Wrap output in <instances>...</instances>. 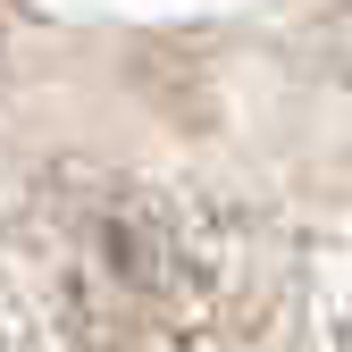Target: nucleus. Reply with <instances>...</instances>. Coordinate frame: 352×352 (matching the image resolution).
Returning a JSON list of instances; mask_svg holds the SVG:
<instances>
[{
    "instance_id": "nucleus-1",
    "label": "nucleus",
    "mask_w": 352,
    "mask_h": 352,
    "mask_svg": "<svg viewBox=\"0 0 352 352\" xmlns=\"http://www.w3.org/2000/svg\"><path fill=\"white\" fill-rule=\"evenodd\" d=\"M227 269V227L160 185L84 193L51 227V311L84 352H193Z\"/></svg>"
},
{
    "instance_id": "nucleus-2",
    "label": "nucleus",
    "mask_w": 352,
    "mask_h": 352,
    "mask_svg": "<svg viewBox=\"0 0 352 352\" xmlns=\"http://www.w3.org/2000/svg\"><path fill=\"white\" fill-rule=\"evenodd\" d=\"M193 352H201V344H193Z\"/></svg>"
}]
</instances>
